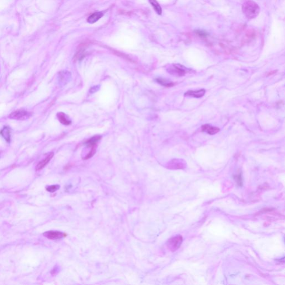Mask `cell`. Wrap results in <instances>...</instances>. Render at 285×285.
I'll return each mask as SVG.
<instances>
[{
	"label": "cell",
	"instance_id": "cell-1",
	"mask_svg": "<svg viewBox=\"0 0 285 285\" xmlns=\"http://www.w3.org/2000/svg\"><path fill=\"white\" fill-rule=\"evenodd\" d=\"M259 5L252 0L246 1L243 4V12L247 18L253 19L256 18L259 13Z\"/></svg>",
	"mask_w": 285,
	"mask_h": 285
},
{
	"label": "cell",
	"instance_id": "cell-2",
	"mask_svg": "<svg viewBox=\"0 0 285 285\" xmlns=\"http://www.w3.org/2000/svg\"><path fill=\"white\" fill-rule=\"evenodd\" d=\"M183 238L181 236H177L169 239L167 242L168 248L171 251H175L179 248Z\"/></svg>",
	"mask_w": 285,
	"mask_h": 285
},
{
	"label": "cell",
	"instance_id": "cell-3",
	"mask_svg": "<svg viewBox=\"0 0 285 285\" xmlns=\"http://www.w3.org/2000/svg\"><path fill=\"white\" fill-rule=\"evenodd\" d=\"M31 113L29 112L25 111L24 110H19L12 113L9 116V118L11 119L19 120H24L29 118Z\"/></svg>",
	"mask_w": 285,
	"mask_h": 285
},
{
	"label": "cell",
	"instance_id": "cell-4",
	"mask_svg": "<svg viewBox=\"0 0 285 285\" xmlns=\"http://www.w3.org/2000/svg\"><path fill=\"white\" fill-rule=\"evenodd\" d=\"M167 70L168 72L171 74L177 76L184 75L186 73V69L184 66L179 64L173 65L170 66L169 68Z\"/></svg>",
	"mask_w": 285,
	"mask_h": 285
},
{
	"label": "cell",
	"instance_id": "cell-5",
	"mask_svg": "<svg viewBox=\"0 0 285 285\" xmlns=\"http://www.w3.org/2000/svg\"><path fill=\"white\" fill-rule=\"evenodd\" d=\"M43 235L50 239H61L64 237H65L66 236V235L64 233H62L60 231H50L45 232L43 234Z\"/></svg>",
	"mask_w": 285,
	"mask_h": 285
},
{
	"label": "cell",
	"instance_id": "cell-6",
	"mask_svg": "<svg viewBox=\"0 0 285 285\" xmlns=\"http://www.w3.org/2000/svg\"><path fill=\"white\" fill-rule=\"evenodd\" d=\"M202 130L210 135H214L220 131V129L216 127L209 124L203 125L202 126Z\"/></svg>",
	"mask_w": 285,
	"mask_h": 285
},
{
	"label": "cell",
	"instance_id": "cell-7",
	"mask_svg": "<svg viewBox=\"0 0 285 285\" xmlns=\"http://www.w3.org/2000/svg\"><path fill=\"white\" fill-rule=\"evenodd\" d=\"M206 93V90L204 89H200L199 90H189L186 92L184 95L186 96H190L196 98H200L203 97Z\"/></svg>",
	"mask_w": 285,
	"mask_h": 285
},
{
	"label": "cell",
	"instance_id": "cell-8",
	"mask_svg": "<svg viewBox=\"0 0 285 285\" xmlns=\"http://www.w3.org/2000/svg\"><path fill=\"white\" fill-rule=\"evenodd\" d=\"M53 156H54V153H53V152H51V153H50L48 154L45 159H43V161L40 162L39 164L37 165L36 168V170L37 171L41 170V169H42L43 168L45 167L46 165L49 163V162L50 161V160L53 158Z\"/></svg>",
	"mask_w": 285,
	"mask_h": 285
},
{
	"label": "cell",
	"instance_id": "cell-9",
	"mask_svg": "<svg viewBox=\"0 0 285 285\" xmlns=\"http://www.w3.org/2000/svg\"><path fill=\"white\" fill-rule=\"evenodd\" d=\"M57 116L60 122L62 124L65 125H69L71 124V121L69 119L68 116L64 113H59L57 114Z\"/></svg>",
	"mask_w": 285,
	"mask_h": 285
},
{
	"label": "cell",
	"instance_id": "cell-10",
	"mask_svg": "<svg viewBox=\"0 0 285 285\" xmlns=\"http://www.w3.org/2000/svg\"><path fill=\"white\" fill-rule=\"evenodd\" d=\"M103 16V13L102 12H98L92 13L88 18L87 21L89 23H94L97 22Z\"/></svg>",
	"mask_w": 285,
	"mask_h": 285
},
{
	"label": "cell",
	"instance_id": "cell-11",
	"mask_svg": "<svg viewBox=\"0 0 285 285\" xmlns=\"http://www.w3.org/2000/svg\"><path fill=\"white\" fill-rule=\"evenodd\" d=\"M0 134L7 142L10 143L11 140L10 128L8 127H4L3 129L0 131Z\"/></svg>",
	"mask_w": 285,
	"mask_h": 285
},
{
	"label": "cell",
	"instance_id": "cell-12",
	"mask_svg": "<svg viewBox=\"0 0 285 285\" xmlns=\"http://www.w3.org/2000/svg\"><path fill=\"white\" fill-rule=\"evenodd\" d=\"M101 138L102 137L100 135L94 136L86 141V145H87V147L90 148L93 146H96L97 143L101 139Z\"/></svg>",
	"mask_w": 285,
	"mask_h": 285
},
{
	"label": "cell",
	"instance_id": "cell-13",
	"mask_svg": "<svg viewBox=\"0 0 285 285\" xmlns=\"http://www.w3.org/2000/svg\"><path fill=\"white\" fill-rule=\"evenodd\" d=\"M184 164L183 162H180L179 160L174 159L169 163V168L172 169H180L183 168Z\"/></svg>",
	"mask_w": 285,
	"mask_h": 285
},
{
	"label": "cell",
	"instance_id": "cell-14",
	"mask_svg": "<svg viewBox=\"0 0 285 285\" xmlns=\"http://www.w3.org/2000/svg\"><path fill=\"white\" fill-rule=\"evenodd\" d=\"M149 1L151 3V6L153 7L155 11L158 15H161L162 13V7L160 6V5L158 3L157 1L156 0H149Z\"/></svg>",
	"mask_w": 285,
	"mask_h": 285
},
{
	"label": "cell",
	"instance_id": "cell-15",
	"mask_svg": "<svg viewBox=\"0 0 285 285\" xmlns=\"http://www.w3.org/2000/svg\"><path fill=\"white\" fill-rule=\"evenodd\" d=\"M156 81L158 83L161 84L162 86L165 87H171L174 85L173 82L168 80L167 79H163V78H158L156 79Z\"/></svg>",
	"mask_w": 285,
	"mask_h": 285
},
{
	"label": "cell",
	"instance_id": "cell-16",
	"mask_svg": "<svg viewBox=\"0 0 285 285\" xmlns=\"http://www.w3.org/2000/svg\"><path fill=\"white\" fill-rule=\"evenodd\" d=\"M96 146H93L91 147V149L90 151H89L88 153L87 154V155H86L85 157H84V159L85 160H86V159H90L91 158L93 157V155L95 154L96 153Z\"/></svg>",
	"mask_w": 285,
	"mask_h": 285
},
{
	"label": "cell",
	"instance_id": "cell-17",
	"mask_svg": "<svg viewBox=\"0 0 285 285\" xmlns=\"http://www.w3.org/2000/svg\"><path fill=\"white\" fill-rule=\"evenodd\" d=\"M69 73H68L66 74L65 72H61L59 75H60V77H59V81H60V82L61 83H64V82H66V78H69Z\"/></svg>",
	"mask_w": 285,
	"mask_h": 285
},
{
	"label": "cell",
	"instance_id": "cell-18",
	"mask_svg": "<svg viewBox=\"0 0 285 285\" xmlns=\"http://www.w3.org/2000/svg\"><path fill=\"white\" fill-rule=\"evenodd\" d=\"M59 188H60V186H59V185H53V186H50L47 187L46 190H47L48 192H49L53 193V192H54L56 190H58Z\"/></svg>",
	"mask_w": 285,
	"mask_h": 285
},
{
	"label": "cell",
	"instance_id": "cell-19",
	"mask_svg": "<svg viewBox=\"0 0 285 285\" xmlns=\"http://www.w3.org/2000/svg\"><path fill=\"white\" fill-rule=\"evenodd\" d=\"M196 33L198 36L202 38H206L208 36V33H207L206 31L203 30H197L196 31Z\"/></svg>",
	"mask_w": 285,
	"mask_h": 285
},
{
	"label": "cell",
	"instance_id": "cell-20",
	"mask_svg": "<svg viewBox=\"0 0 285 285\" xmlns=\"http://www.w3.org/2000/svg\"><path fill=\"white\" fill-rule=\"evenodd\" d=\"M236 180H237V183L239 184L240 186L242 184V177H241V174H239L238 176H236Z\"/></svg>",
	"mask_w": 285,
	"mask_h": 285
}]
</instances>
